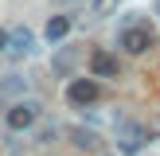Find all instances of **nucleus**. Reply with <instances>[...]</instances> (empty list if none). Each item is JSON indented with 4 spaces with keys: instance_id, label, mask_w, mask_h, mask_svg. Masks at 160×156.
<instances>
[{
    "instance_id": "7ed1b4c3",
    "label": "nucleus",
    "mask_w": 160,
    "mask_h": 156,
    "mask_svg": "<svg viewBox=\"0 0 160 156\" xmlns=\"http://www.w3.org/2000/svg\"><path fill=\"white\" fill-rule=\"evenodd\" d=\"M67 101L78 105V109L102 101V82H98L94 74H90V78H70V82H67Z\"/></svg>"
},
{
    "instance_id": "4468645a",
    "label": "nucleus",
    "mask_w": 160,
    "mask_h": 156,
    "mask_svg": "<svg viewBox=\"0 0 160 156\" xmlns=\"http://www.w3.org/2000/svg\"><path fill=\"white\" fill-rule=\"evenodd\" d=\"M0 51H8V27H0Z\"/></svg>"
},
{
    "instance_id": "20e7f679",
    "label": "nucleus",
    "mask_w": 160,
    "mask_h": 156,
    "mask_svg": "<svg viewBox=\"0 0 160 156\" xmlns=\"http://www.w3.org/2000/svg\"><path fill=\"white\" fill-rule=\"evenodd\" d=\"M156 43V35L145 27V23H133V27H121V35H117V47H121L125 55H145L148 47Z\"/></svg>"
},
{
    "instance_id": "2eb2a0df",
    "label": "nucleus",
    "mask_w": 160,
    "mask_h": 156,
    "mask_svg": "<svg viewBox=\"0 0 160 156\" xmlns=\"http://www.w3.org/2000/svg\"><path fill=\"white\" fill-rule=\"evenodd\" d=\"M156 16H160V0H156Z\"/></svg>"
},
{
    "instance_id": "1a4fd4ad",
    "label": "nucleus",
    "mask_w": 160,
    "mask_h": 156,
    "mask_svg": "<svg viewBox=\"0 0 160 156\" xmlns=\"http://www.w3.org/2000/svg\"><path fill=\"white\" fill-rule=\"evenodd\" d=\"M23 90H28V82H23L20 74H4L0 78V94H4V98L8 94H23Z\"/></svg>"
},
{
    "instance_id": "f8f14e48",
    "label": "nucleus",
    "mask_w": 160,
    "mask_h": 156,
    "mask_svg": "<svg viewBox=\"0 0 160 156\" xmlns=\"http://www.w3.org/2000/svg\"><path fill=\"white\" fill-rule=\"evenodd\" d=\"M145 129H148V137H160V113L148 117V121H145Z\"/></svg>"
},
{
    "instance_id": "0eeeda50",
    "label": "nucleus",
    "mask_w": 160,
    "mask_h": 156,
    "mask_svg": "<svg viewBox=\"0 0 160 156\" xmlns=\"http://www.w3.org/2000/svg\"><path fill=\"white\" fill-rule=\"evenodd\" d=\"M67 137H70V144H74L78 152H98V133H94V129H82V125H74Z\"/></svg>"
},
{
    "instance_id": "ddd939ff",
    "label": "nucleus",
    "mask_w": 160,
    "mask_h": 156,
    "mask_svg": "<svg viewBox=\"0 0 160 156\" xmlns=\"http://www.w3.org/2000/svg\"><path fill=\"white\" fill-rule=\"evenodd\" d=\"M109 8H113V0H94V12H98V16L109 12Z\"/></svg>"
},
{
    "instance_id": "f257e3e1",
    "label": "nucleus",
    "mask_w": 160,
    "mask_h": 156,
    "mask_svg": "<svg viewBox=\"0 0 160 156\" xmlns=\"http://www.w3.org/2000/svg\"><path fill=\"white\" fill-rule=\"evenodd\" d=\"M145 140H152L148 129H145V121H129V117L117 121V152L121 156H137L145 148Z\"/></svg>"
},
{
    "instance_id": "9b49d317",
    "label": "nucleus",
    "mask_w": 160,
    "mask_h": 156,
    "mask_svg": "<svg viewBox=\"0 0 160 156\" xmlns=\"http://www.w3.org/2000/svg\"><path fill=\"white\" fill-rule=\"evenodd\" d=\"M55 137H59V125H43L39 129V144H51Z\"/></svg>"
},
{
    "instance_id": "39448f33",
    "label": "nucleus",
    "mask_w": 160,
    "mask_h": 156,
    "mask_svg": "<svg viewBox=\"0 0 160 156\" xmlns=\"http://www.w3.org/2000/svg\"><path fill=\"white\" fill-rule=\"evenodd\" d=\"M90 74H94V78H117L121 66H117V59H113L109 51L98 47V51H90Z\"/></svg>"
},
{
    "instance_id": "6e6552de",
    "label": "nucleus",
    "mask_w": 160,
    "mask_h": 156,
    "mask_svg": "<svg viewBox=\"0 0 160 156\" xmlns=\"http://www.w3.org/2000/svg\"><path fill=\"white\" fill-rule=\"evenodd\" d=\"M43 35H47V43H62V39L70 35V16H51L47 27H43Z\"/></svg>"
},
{
    "instance_id": "f03ea898",
    "label": "nucleus",
    "mask_w": 160,
    "mask_h": 156,
    "mask_svg": "<svg viewBox=\"0 0 160 156\" xmlns=\"http://www.w3.org/2000/svg\"><path fill=\"white\" fill-rule=\"evenodd\" d=\"M39 113H43V105L31 101V98H23V101H12V105H8L4 121H8V129H12V133H28L31 125L39 121Z\"/></svg>"
},
{
    "instance_id": "423d86ee",
    "label": "nucleus",
    "mask_w": 160,
    "mask_h": 156,
    "mask_svg": "<svg viewBox=\"0 0 160 156\" xmlns=\"http://www.w3.org/2000/svg\"><path fill=\"white\" fill-rule=\"evenodd\" d=\"M8 51H12L16 59H28V55L35 51V35H31L28 27H12L8 31Z\"/></svg>"
},
{
    "instance_id": "9d476101",
    "label": "nucleus",
    "mask_w": 160,
    "mask_h": 156,
    "mask_svg": "<svg viewBox=\"0 0 160 156\" xmlns=\"http://www.w3.org/2000/svg\"><path fill=\"white\" fill-rule=\"evenodd\" d=\"M70 62H74V51H70V47H62V51H59V59H55V70H59V74H67V70H70Z\"/></svg>"
}]
</instances>
